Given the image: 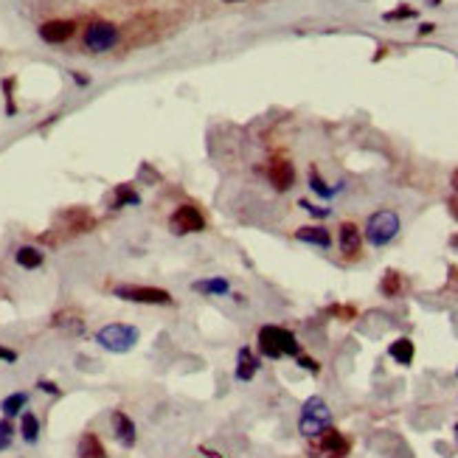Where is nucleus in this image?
Instances as JSON below:
<instances>
[{"mask_svg": "<svg viewBox=\"0 0 458 458\" xmlns=\"http://www.w3.org/2000/svg\"><path fill=\"white\" fill-rule=\"evenodd\" d=\"M259 348H262V355L270 357V360L301 355V346H298L295 335L290 329H281V326H262L259 329Z\"/></svg>", "mask_w": 458, "mask_h": 458, "instance_id": "1", "label": "nucleus"}, {"mask_svg": "<svg viewBox=\"0 0 458 458\" xmlns=\"http://www.w3.org/2000/svg\"><path fill=\"white\" fill-rule=\"evenodd\" d=\"M329 421H332L329 405H326L321 397H309V399L304 402V408H301L298 430H301V436L315 439V436H321V433L329 428Z\"/></svg>", "mask_w": 458, "mask_h": 458, "instance_id": "2", "label": "nucleus"}, {"mask_svg": "<svg viewBox=\"0 0 458 458\" xmlns=\"http://www.w3.org/2000/svg\"><path fill=\"white\" fill-rule=\"evenodd\" d=\"M399 233V217L394 211H377L366 222V239L371 248H385L388 242H394Z\"/></svg>", "mask_w": 458, "mask_h": 458, "instance_id": "3", "label": "nucleus"}, {"mask_svg": "<svg viewBox=\"0 0 458 458\" xmlns=\"http://www.w3.org/2000/svg\"><path fill=\"white\" fill-rule=\"evenodd\" d=\"M96 340L107 348V351H116V355H124V351H129L135 343H138V329L135 326H127V324H110L104 326Z\"/></svg>", "mask_w": 458, "mask_h": 458, "instance_id": "4", "label": "nucleus"}, {"mask_svg": "<svg viewBox=\"0 0 458 458\" xmlns=\"http://www.w3.org/2000/svg\"><path fill=\"white\" fill-rule=\"evenodd\" d=\"M118 43V28L113 23H90L85 28V48L90 54H104Z\"/></svg>", "mask_w": 458, "mask_h": 458, "instance_id": "5", "label": "nucleus"}, {"mask_svg": "<svg viewBox=\"0 0 458 458\" xmlns=\"http://www.w3.org/2000/svg\"><path fill=\"white\" fill-rule=\"evenodd\" d=\"M116 295L121 301H132V304H155V306H166L171 304V295L160 287H135V284H121L116 287Z\"/></svg>", "mask_w": 458, "mask_h": 458, "instance_id": "6", "label": "nucleus"}, {"mask_svg": "<svg viewBox=\"0 0 458 458\" xmlns=\"http://www.w3.org/2000/svg\"><path fill=\"white\" fill-rule=\"evenodd\" d=\"M171 228H174V233H197V231H202L205 228V220H202V214H200V208H194V205H180L178 211L171 214Z\"/></svg>", "mask_w": 458, "mask_h": 458, "instance_id": "7", "label": "nucleus"}, {"mask_svg": "<svg viewBox=\"0 0 458 458\" xmlns=\"http://www.w3.org/2000/svg\"><path fill=\"white\" fill-rule=\"evenodd\" d=\"M267 178H270L273 189L287 191V189L295 183V169H293V163H290V160L275 158V160L270 163V169H267Z\"/></svg>", "mask_w": 458, "mask_h": 458, "instance_id": "8", "label": "nucleus"}, {"mask_svg": "<svg viewBox=\"0 0 458 458\" xmlns=\"http://www.w3.org/2000/svg\"><path fill=\"white\" fill-rule=\"evenodd\" d=\"M321 450L326 452V458H346L348 455V439L337 430H324L321 433Z\"/></svg>", "mask_w": 458, "mask_h": 458, "instance_id": "9", "label": "nucleus"}, {"mask_svg": "<svg viewBox=\"0 0 458 458\" xmlns=\"http://www.w3.org/2000/svg\"><path fill=\"white\" fill-rule=\"evenodd\" d=\"M74 23L70 20H51V23H45L43 28H40V37L45 40V43H65L70 34H74Z\"/></svg>", "mask_w": 458, "mask_h": 458, "instance_id": "10", "label": "nucleus"}, {"mask_svg": "<svg viewBox=\"0 0 458 458\" xmlns=\"http://www.w3.org/2000/svg\"><path fill=\"white\" fill-rule=\"evenodd\" d=\"M360 244H363V239H360L357 225L355 222H343L340 225V251L346 256H357L360 253Z\"/></svg>", "mask_w": 458, "mask_h": 458, "instance_id": "11", "label": "nucleus"}, {"mask_svg": "<svg viewBox=\"0 0 458 458\" xmlns=\"http://www.w3.org/2000/svg\"><path fill=\"white\" fill-rule=\"evenodd\" d=\"M113 430H116V439H118L124 447H132V444H135V421H132L127 413H121V410L113 413Z\"/></svg>", "mask_w": 458, "mask_h": 458, "instance_id": "12", "label": "nucleus"}, {"mask_svg": "<svg viewBox=\"0 0 458 458\" xmlns=\"http://www.w3.org/2000/svg\"><path fill=\"white\" fill-rule=\"evenodd\" d=\"M295 239H298V242H306V244H318V248H329V244H332L329 231H326V228H321V225L298 228V231H295Z\"/></svg>", "mask_w": 458, "mask_h": 458, "instance_id": "13", "label": "nucleus"}, {"mask_svg": "<svg viewBox=\"0 0 458 458\" xmlns=\"http://www.w3.org/2000/svg\"><path fill=\"white\" fill-rule=\"evenodd\" d=\"M256 368H259V360L253 357V351H251V348H239V357H236V379H242V382L253 379Z\"/></svg>", "mask_w": 458, "mask_h": 458, "instance_id": "14", "label": "nucleus"}, {"mask_svg": "<svg viewBox=\"0 0 458 458\" xmlns=\"http://www.w3.org/2000/svg\"><path fill=\"white\" fill-rule=\"evenodd\" d=\"M14 259H17V264L20 267H25V270H37L40 264H43V251L40 248H31V244H23V248L14 253Z\"/></svg>", "mask_w": 458, "mask_h": 458, "instance_id": "15", "label": "nucleus"}, {"mask_svg": "<svg viewBox=\"0 0 458 458\" xmlns=\"http://www.w3.org/2000/svg\"><path fill=\"white\" fill-rule=\"evenodd\" d=\"M388 355H391L399 366H410V363H413V340H408V337L394 340L391 348H388Z\"/></svg>", "mask_w": 458, "mask_h": 458, "instance_id": "16", "label": "nucleus"}, {"mask_svg": "<svg viewBox=\"0 0 458 458\" xmlns=\"http://www.w3.org/2000/svg\"><path fill=\"white\" fill-rule=\"evenodd\" d=\"M194 290L202 293V295H225L231 290V284L225 278H202V281H194Z\"/></svg>", "mask_w": 458, "mask_h": 458, "instance_id": "17", "label": "nucleus"}, {"mask_svg": "<svg viewBox=\"0 0 458 458\" xmlns=\"http://www.w3.org/2000/svg\"><path fill=\"white\" fill-rule=\"evenodd\" d=\"M107 452H104L101 441L96 433H85L82 441H79V458H104Z\"/></svg>", "mask_w": 458, "mask_h": 458, "instance_id": "18", "label": "nucleus"}, {"mask_svg": "<svg viewBox=\"0 0 458 458\" xmlns=\"http://www.w3.org/2000/svg\"><path fill=\"white\" fill-rule=\"evenodd\" d=\"M20 433H23L25 441H37V436H40V421H37V416H34V413H23Z\"/></svg>", "mask_w": 458, "mask_h": 458, "instance_id": "19", "label": "nucleus"}, {"mask_svg": "<svg viewBox=\"0 0 458 458\" xmlns=\"http://www.w3.org/2000/svg\"><path fill=\"white\" fill-rule=\"evenodd\" d=\"M399 290H402V278H399V273L388 270V273H385V278H382V293L394 298Z\"/></svg>", "mask_w": 458, "mask_h": 458, "instance_id": "20", "label": "nucleus"}, {"mask_svg": "<svg viewBox=\"0 0 458 458\" xmlns=\"http://www.w3.org/2000/svg\"><path fill=\"white\" fill-rule=\"evenodd\" d=\"M25 402H28L25 394H12V397L3 399V413H6V416H14V413H20V410L25 408Z\"/></svg>", "mask_w": 458, "mask_h": 458, "instance_id": "21", "label": "nucleus"}, {"mask_svg": "<svg viewBox=\"0 0 458 458\" xmlns=\"http://www.w3.org/2000/svg\"><path fill=\"white\" fill-rule=\"evenodd\" d=\"M12 433H14V428L3 419V421H0V450H6L12 444Z\"/></svg>", "mask_w": 458, "mask_h": 458, "instance_id": "22", "label": "nucleus"}, {"mask_svg": "<svg viewBox=\"0 0 458 458\" xmlns=\"http://www.w3.org/2000/svg\"><path fill=\"white\" fill-rule=\"evenodd\" d=\"M309 183H312V191H315V194H321V197H332V191H329V189L321 183L318 171H312V174H309Z\"/></svg>", "mask_w": 458, "mask_h": 458, "instance_id": "23", "label": "nucleus"}, {"mask_svg": "<svg viewBox=\"0 0 458 458\" xmlns=\"http://www.w3.org/2000/svg\"><path fill=\"white\" fill-rule=\"evenodd\" d=\"M298 366H304V368L312 371V374H318V371H321V366L315 363V360H309V357H298Z\"/></svg>", "mask_w": 458, "mask_h": 458, "instance_id": "24", "label": "nucleus"}, {"mask_svg": "<svg viewBox=\"0 0 458 458\" xmlns=\"http://www.w3.org/2000/svg\"><path fill=\"white\" fill-rule=\"evenodd\" d=\"M335 315H340V318H355V309L351 306H332Z\"/></svg>", "mask_w": 458, "mask_h": 458, "instance_id": "25", "label": "nucleus"}, {"mask_svg": "<svg viewBox=\"0 0 458 458\" xmlns=\"http://www.w3.org/2000/svg\"><path fill=\"white\" fill-rule=\"evenodd\" d=\"M0 360H17V355H14V351H9V348H3V346H0Z\"/></svg>", "mask_w": 458, "mask_h": 458, "instance_id": "26", "label": "nucleus"}, {"mask_svg": "<svg viewBox=\"0 0 458 458\" xmlns=\"http://www.w3.org/2000/svg\"><path fill=\"white\" fill-rule=\"evenodd\" d=\"M43 391H48V394H56V385H51V382H43Z\"/></svg>", "mask_w": 458, "mask_h": 458, "instance_id": "27", "label": "nucleus"}, {"mask_svg": "<svg viewBox=\"0 0 458 458\" xmlns=\"http://www.w3.org/2000/svg\"><path fill=\"white\" fill-rule=\"evenodd\" d=\"M202 452H205V455H208V458H222V455H220V452H214V450H205V447H202Z\"/></svg>", "mask_w": 458, "mask_h": 458, "instance_id": "28", "label": "nucleus"}, {"mask_svg": "<svg viewBox=\"0 0 458 458\" xmlns=\"http://www.w3.org/2000/svg\"><path fill=\"white\" fill-rule=\"evenodd\" d=\"M452 183H455V189H458V171H455V174H452Z\"/></svg>", "mask_w": 458, "mask_h": 458, "instance_id": "29", "label": "nucleus"}, {"mask_svg": "<svg viewBox=\"0 0 458 458\" xmlns=\"http://www.w3.org/2000/svg\"><path fill=\"white\" fill-rule=\"evenodd\" d=\"M225 3H239V0H225Z\"/></svg>", "mask_w": 458, "mask_h": 458, "instance_id": "30", "label": "nucleus"}, {"mask_svg": "<svg viewBox=\"0 0 458 458\" xmlns=\"http://www.w3.org/2000/svg\"><path fill=\"white\" fill-rule=\"evenodd\" d=\"M455 439H458V425H455Z\"/></svg>", "mask_w": 458, "mask_h": 458, "instance_id": "31", "label": "nucleus"}, {"mask_svg": "<svg viewBox=\"0 0 458 458\" xmlns=\"http://www.w3.org/2000/svg\"><path fill=\"white\" fill-rule=\"evenodd\" d=\"M455 374H458V371H455Z\"/></svg>", "mask_w": 458, "mask_h": 458, "instance_id": "32", "label": "nucleus"}]
</instances>
